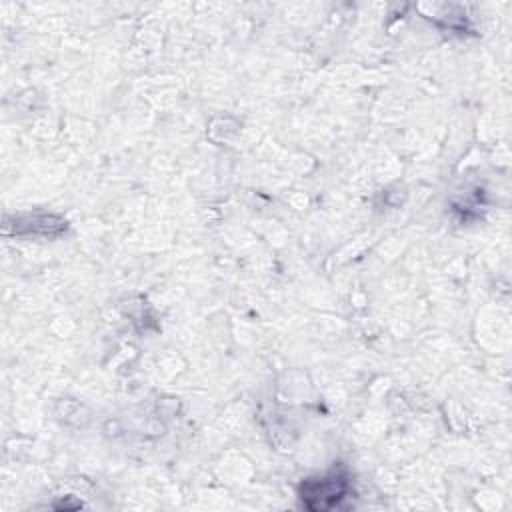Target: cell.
<instances>
[{
    "label": "cell",
    "mask_w": 512,
    "mask_h": 512,
    "mask_svg": "<svg viewBox=\"0 0 512 512\" xmlns=\"http://www.w3.org/2000/svg\"><path fill=\"white\" fill-rule=\"evenodd\" d=\"M348 492V480L338 472H330L316 480H306L302 484V504L310 510H328L338 506Z\"/></svg>",
    "instance_id": "6da1fadb"
}]
</instances>
